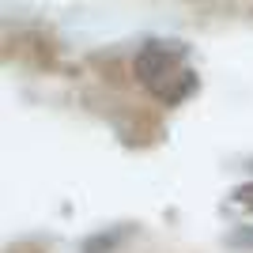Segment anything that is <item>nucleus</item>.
<instances>
[{
  "instance_id": "7ed1b4c3",
  "label": "nucleus",
  "mask_w": 253,
  "mask_h": 253,
  "mask_svg": "<svg viewBox=\"0 0 253 253\" xmlns=\"http://www.w3.org/2000/svg\"><path fill=\"white\" fill-rule=\"evenodd\" d=\"M227 246L231 250H253V227H234L227 234Z\"/></svg>"
},
{
  "instance_id": "f257e3e1",
  "label": "nucleus",
  "mask_w": 253,
  "mask_h": 253,
  "mask_svg": "<svg viewBox=\"0 0 253 253\" xmlns=\"http://www.w3.org/2000/svg\"><path fill=\"white\" fill-rule=\"evenodd\" d=\"M132 76H136V84L163 106L185 102V98L201 87L197 72L189 68V49L181 42H163V38H151V42H144L136 49Z\"/></svg>"
},
{
  "instance_id": "20e7f679",
  "label": "nucleus",
  "mask_w": 253,
  "mask_h": 253,
  "mask_svg": "<svg viewBox=\"0 0 253 253\" xmlns=\"http://www.w3.org/2000/svg\"><path fill=\"white\" fill-rule=\"evenodd\" d=\"M231 201L238 204L242 211H253V181H242V185L231 193Z\"/></svg>"
},
{
  "instance_id": "f03ea898",
  "label": "nucleus",
  "mask_w": 253,
  "mask_h": 253,
  "mask_svg": "<svg viewBox=\"0 0 253 253\" xmlns=\"http://www.w3.org/2000/svg\"><path fill=\"white\" fill-rule=\"evenodd\" d=\"M121 238H125V231H98V234H91V238H84L80 250L84 253H114L117 246H121Z\"/></svg>"
}]
</instances>
